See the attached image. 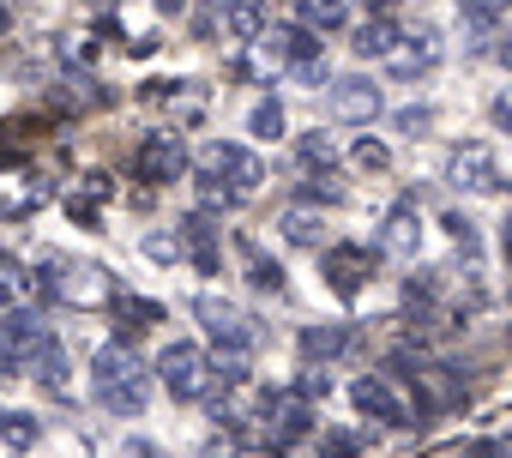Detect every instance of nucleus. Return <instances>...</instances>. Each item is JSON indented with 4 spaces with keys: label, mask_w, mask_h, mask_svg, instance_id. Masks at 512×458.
I'll list each match as a JSON object with an SVG mask.
<instances>
[{
    "label": "nucleus",
    "mask_w": 512,
    "mask_h": 458,
    "mask_svg": "<svg viewBox=\"0 0 512 458\" xmlns=\"http://www.w3.org/2000/svg\"><path fill=\"white\" fill-rule=\"evenodd\" d=\"M91 386L109 416H139L151 404V368L133 356V344H103L91 362Z\"/></svg>",
    "instance_id": "nucleus-1"
},
{
    "label": "nucleus",
    "mask_w": 512,
    "mask_h": 458,
    "mask_svg": "<svg viewBox=\"0 0 512 458\" xmlns=\"http://www.w3.org/2000/svg\"><path fill=\"white\" fill-rule=\"evenodd\" d=\"M199 181H211V187H223V193L247 199V193H260L266 163L253 157L247 145H235V139H211V145L199 151Z\"/></svg>",
    "instance_id": "nucleus-2"
},
{
    "label": "nucleus",
    "mask_w": 512,
    "mask_h": 458,
    "mask_svg": "<svg viewBox=\"0 0 512 458\" xmlns=\"http://www.w3.org/2000/svg\"><path fill=\"white\" fill-rule=\"evenodd\" d=\"M193 314H199V326H205V338L223 350V362H247L253 350H260V326H253L235 302H217V296H199L193 302Z\"/></svg>",
    "instance_id": "nucleus-3"
},
{
    "label": "nucleus",
    "mask_w": 512,
    "mask_h": 458,
    "mask_svg": "<svg viewBox=\"0 0 512 458\" xmlns=\"http://www.w3.org/2000/svg\"><path fill=\"white\" fill-rule=\"evenodd\" d=\"M157 380H163V392L169 398H181V404H193V398H205L211 386H217V368H211V356L199 350V344H169L163 356H157Z\"/></svg>",
    "instance_id": "nucleus-4"
},
{
    "label": "nucleus",
    "mask_w": 512,
    "mask_h": 458,
    "mask_svg": "<svg viewBox=\"0 0 512 458\" xmlns=\"http://www.w3.org/2000/svg\"><path fill=\"white\" fill-rule=\"evenodd\" d=\"M43 344H49L43 314L7 308V326H0V368H7V374H31V362L43 356Z\"/></svg>",
    "instance_id": "nucleus-5"
},
{
    "label": "nucleus",
    "mask_w": 512,
    "mask_h": 458,
    "mask_svg": "<svg viewBox=\"0 0 512 458\" xmlns=\"http://www.w3.org/2000/svg\"><path fill=\"white\" fill-rule=\"evenodd\" d=\"M133 175H139L145 187L181 181V175H187V145H181V133H145L139 151H133Z\"/></svg>",
    "instance_id": "nucleus-6"
},
{
    "label": "nucleus",
    "mask_w": 512,
    "mask_h": 458,
    "mask_svg": "<svg viewBox=\"0 0 512 458\" xmlns=\"http://www.w3.org/2000/svg\"><path fill=\"white\" fill-rule=\"evenodd\" d=\"M350 398L368 422H386V428H410V416H416V404L392 386V374H356Z\"/></svg>",
    "instance_id": "nucleus-7"
},
{
    "label": "nucleus",
    "mask_w": 512,
    "mask_h": 458,
    "mask_svg": "<svg viewBox=\"0 0 512 458\" xmlns=\"http://www.w3.org/2000/svg\"><path fill=\"white\" fill-rule=\"evenodd\" d=\"M446 175H452V187H464V193H506V175H500V163H494V151H488L482 139L452 145Z\"/></svg>",
    "instance_id": "nucleus-8"
},
{
    "label": "nucleus",
    "mask_w": 512,
    "mask_h": 458,
    "mask_svg": "<svg viewBox=\"0 0 512 458\" xmlns=\"http://www.w3.org/2000/svg\"><path fill=\"white\" fill-rule=\"evenodd\" d=\"M314 434V398L302 392H266V440L272 446H302Z\"/></svg>",
    "instance_id": "nucleus-9"
},
{
    "label": "nucleus",
    "mask_w": 512,
    "mask_h": 458,
    "mask_svg": "<svg viewBox=\"0 0 512 458\" xmlns=\"http://www.w3.org/2000/svg\"><path fill=\"white\" fill-rule=\"evenodd\" d=\"M43 290L61 296V302H79V308L109 302V278H103L97 266H67V260H49V266H43Z\"/></svg>",
    "instance_id": "nucleus-10"
},
{
    "label": "nucleus",
    "mask_w": 512,
    "mask_h": 458,
    "mask_svg": "<svg viewBox=\"0 0 512 458\" xmlns=\"http://www.w3.org/2000/svg\"><path fill=\"white\" fill-rule=\"evenodd\" d=\"M320 272H326V284L344 296V302H356L362 290H368V272H374V254L362 248V242H338V248H326L320 254Z\"/></svg>",
    "instance_id": "nucleus-11"
},
{
    "label": "nucleus",
    "mask_w": 512,
    "mask_h": 458,
    "mask_svg": "<svg viewBox=\"0 0 512 458\" xmlns=\"http://www.w3.org/2000/svg\"><path fill=\"white\" fill-rule=\"evenodd\" d=\"M440 61H446V43H440V31H434V25H416V31H404L398 55H392L386 67H392V73L410 85V79H428Z\"/></svg>",
    "instance_id": "nucleus-12"
},
{
    "label": "nucleus",
    "mask_w": 512,
    "mask_h": 458,
    "mask_svg": "<svg viewBox=\"0 0 512 458\" xmlns=\"http://www.w3.org/2000/svg\"><path fill=\"white\" fill-rule=\"evenodd\" d=\"M380 109H386V97H380V85H374L368 73H344V79H332V115H338V121L368 127Z\"/></svg>",
    "instance_id": "nucleus-13"
},
{
    "label": "nucleus",
    "mask_w": 512,
    "mask_h": 458,
    "mask_svg": "<svg viewBox=\"0 0 512 458\" xmlns=\"http://www.w3.org/2000/svg\"><path fill=\"white\" fill-rule=\"evenodd\" d=\"M380 248L386 254H398V260H410L416 248H422V211L404 199V205H392L386 217H380Z\"/></svg>",
    "instance_id": "nucleus-14"
},
{
    "label": "nucleus",
    "mask_w": 512,
    "mask_h": 458,
    "mask_svg": "<svg viewBox=\"0 0 512 458\" xmlns=\"http://www.w3.org/2000/svg\"><path fill=\"white\" fill-rule=\"evenodd\" d=\"M398 43H404V31H398L392 13H368V19L356 25V37H350V49H356L362 61H392Z\"/></svg>",
    "instance_id": "nucleus-15"
},
{
    "label": "nucleus",
    "mask_w": 512,
    "mask_h": 458,
    "mask_svg": "<svg viewBox=\"0 0 512 458\" xmlns=\"http://www.w3.org/2000/svg\"><path fill=\"white\" fill-rule=\"evenodd\" d=\"M296 350H302L308 362H332V356L356 350V332H350V326H302V332H296Z\"/></svg>",
    "instance_id": "nucleus-16"
},
{
    "label": "nucleus",
    "mask_w": 512,
    "mask_h": 458,
    "mask_svg": "<svg viewBox=\"0 0 512 458\" xmlns=\"http://www.w3.org/2000/svg\"><path fill=\"white\" fill-rule=\"evenodd\" d=\"M235 254H241V266H247V284H253V290H266V296H278V290H284V266H278L260 242H253V236H241V242H235Z\"/></svg>",
    "instance_id": "nucleus-17"
},
{
    "label": "nucleus",
    "mask_w": 512,
    "mask_h": 458,
    "mask_svg": "<svg viewBox=\"0 0 512 458\" xmlns=\"http://www.w3.org/2000/svg\"><path fill=\"white\" fill-rule=\"evenodd\" d=\"M223 31L235 43H260L266 37V0H223Z\"/></svg>",
    "instance_id": "nucleus-18"
},
{
    "label": "nucleus",
    "mask_w": 512,
    "mask_h": 458,
    "mask_svg": "<svg viewBox=\"0 0 512 458\" xmlns=\"http://www.w3.org/2000/svg\"><path fill=\"white\" fill-rule=\"evenodd\" d=\"M278 236H284L290 248H320V242H326V217H320L314 205H290V211L278 217Z\"/></svg>",
    "instance_id": "nucleus-19"
},
{
    "label": "nucleus",
    "mask_w": 512,
    "mask_h": 458,
    "mask_svg": "<svg viewBox=\"0 0 512 458\" xmlns=\"http://www.w3.org/2000/svg\"><path fill=\"white\" fill-rule=\"evenodd\" d=\"M181 242H187V260H193L199 272H217L223 248H217V229H211L205 217H187V223H181Z\"/></svg>",
    "instance_id": "nucleus-20"
},
{
    "label": "nucleus",
    "mask_w": 512,
    "mask_h": 458,
    "mask_svg": "<svg viewBox=\"0 0 512 458\" xmlns=\"http://www.w3.org/2000/svg\"><path fill=\"white\" fill-rule=\"evenodd\" d=\"M458 25L470 43H488V37H500V7L494 0H458Z\"/></svg>",
    "instance_id": "nucleus-21"
},
{
    "label": "nucleus",
    "mask_w": 512,
    "mask_h": 458,
    "mask_svg": "<svg viewBox=\"0 0 512 458\" xmlns=\"http://www.w3.org/2000/svg\"><path fill=\"white\" fill-rule=\"evenodd\" d=\"M296 13L308 31H344L350 25V0H296Z\"/></svg>",
    "instance_id": "nucleus-22"
},
{
    "label": "nucleus",
    "mask_w": 512,
    "mask_h": 458,
    "mask_svg": "<svg viewBox=\"0 0 512 458\" xmlns=\"http://www.w3.org/2000/svg\"><path fill=\"white\" fill-rule=\"evenodd\" d=\"M0 446L31 452V446H37V416H25V410H0Z\"/></svg>",
    "instance_id": "nucleus-23"
},
{
    "label": "nucleus",
    "mask_w": 512,
    "mask_h": 458,
    "mask_svg": "<svg viewBox=\"0 0 512 458\" xmlns=\"http://www.w3.org/2000/svg\"><path fill=\"white\" fill-rule=\"evenodd\" d=\"M296 157H302V169L314 175V169H332L338 145H332V133H320V127H314V133H302V139H296Z\"/></svg>",
    "instance_id": "nucleus-24"
},
{
    "label": "nucleus",
    "mask_w": 512,
    "mask_h": 458,
    "mask_svg": "<svg viewBox=\"0 0 512 458\" xmlns=\"http://www.w3.org/2000/svg\"><path fill=\"white\" fill-rule=\"evenodd\" d=\"M31 374H37V380H43L49 392H67V350H61V344L49 338V344H43V356L31 362Z\"/></svg>",
    "instance_id": "nucleus-25"
},
{
    "label": "nucleus",
    "mask_w": 512,
    "mask_h": 458,
    "mask_svg": "<svg viewBox=\"0 0 512 458\" xmlns=\"http://www.w3.org/2000/svg\"><path fill=\"white\" fill-rule=\"evenodd\" d=\"M247 133L253 139H284V109L272 97H260V103H253V115H247Z\"/></svg>",
    "instance_id": "nucleus-26"
},
{
    "label": "nucleus",
    "mask_w": 512,
    "mask_h": 458,
    "mask_svg": "<svg viewBox=\"0 0 512 458\" xmlns=\"http://www.w3.org/2000/svg\"><path fill=\"white\" fill-rule=\"evenodd\" d=\"M25 284H31V272H25V266H19L13 254H0V308H19Z\"/></svg>",
    "instance_id": "nucleus-27"
},
{
    "label": "nucleus",
    "mask_w": 512,
    "mask_h": 458,
    "mask_svg": "<svg viewBox=\"0 0 512 458\" xmlns=\"http://www.w3.org/2000/svg\"><path fill=\"white\" fill-rule=\"evenodd\" d=\"M350 163H356V169H368V175H386V169H392V151H386L380 139H368V133H362V139L350 145Z\"/></svg>",
    "instance_id": "nucleus-28"
},
{
    "label": "nucleus",
    "mask_w": 512,
    "mask_h": 458,
    "mask_svg": "<svg viewBox=\"0 0 512 458\" xmlns=\"http://www.w3.org/2000/svg\"><path fill=\"white\" fill-rule=\"evenodd\" d=\"M314 199H320V205L344 199V187H338V175H332V169H314V175L302 181V205H314Z\"/></svg>",
    "instance_id": "nucleus-29"
},
{
    "label": "nucleus",
    "mask_w": 512,
    "mask_h": 458,
    "mask_svg": "<svg viewBox=\"0 0 512 458\" xmlns=\"http://www.w3.org/2000/svg\"><path fill=\"white\" fill-rule=\"evenodd\" d=\"M350 452H362V434H356V428H332V434H320V458H350Z\"/></svg>",
    "instance_id": "nucleus-30"
},
{
    "label": "nucleus",
    "mask_w": 512,
    "mask_h": 458,
    "mask_svg": "<svg viewBox=\"0 0 512 458\" xmlns=\"http://www.w3.org/2000/svg\"><path fill=\"white\" fill-rule=\"evenodd\" d=\"M145 254H151V260H187L181 229H175V236H145Z\"/></svg>",
    "instance_id": "nucleus-31"
},
{
    "label": "nucleus",
    "mask_w": 512,
    "mask_h": 458,
    "mask_svg": "<svg viewBox=\"0 0 512 458\" xmlns=\"http://www.w3.org/2000/svg\"><path fill=\"white\" fill-rule=\"evenodd\" d=\"M290 79H302V85H332V73H326V55H320V61H302V67H290Z\"/></svg>",
    "instance_id": "nucleus-32"
},
{
    "label": "nucleus",
    "mask_w": 512,
    "mask_h": 458,
    "mask_svg": "<svg viewBox=\"0 0 512 458\" xmlns=\"http://www.w3.org/2000/svg\"><path fill=\"white\" fill-rule=\"evenodd\" d=\"M296 392H302V398H326V392H332V380H326V368H308V374L296 380Z\"/></svg>",
    "instance_id": "nucleus-33"
},
{
    "label": "nucleus",
    "mask_w": 512,
    "mask_h": 458,
    "mask_svg": "<svg viewBox=\"0 0 512 458\" xmlns=\"http://www.w3.org/2000/svg\"><path fill=\"white\" fill-rule=\"evenodd\" d=\"M488 115H494V127H500V133H512V85H506V91H494Z\"/></svg>",
    "instance_id": "nucleus-34"
},
{
    "label": "nucleus",
    "mask_w": 512,
    "mask_h": 458,
    "mask_svg": "<svg viewBox=\"0 0 512 458\" xmlns=\"http://www.w3.org/2000/svg\"><path fill=\"white\" fill-rule=\"evenodd\" d=\"M428 121H434V109H398V133H410V139H416Z\"/></svg>",
    "instance_id": "nucleus-35"
},
{
    "label": "nucleus",
    "mask_w": 512,
    "mask_h": 458,
    "mask_svg": "<svg viewBox=\"0 0 512 458\" xmlns=\"http://www.w3.org/2000/svg\"><path fill=\"white\" fill-rule=\"evenodd\" d=\"M470 458H512V446L506 440H482V446H470Z\"/></svg>",
    "instance_id": "nucleus-36"
},
{
    "label": "nucleus",
    "mask_w": 512,
    "mask_h": 458,
    "mask_svg": "<svg viewBox=\"0 0 512 458\" xmlns=\"http://www.w3.org/2000/svg\"><path fill=\"white\" fill-rule=\"evenodd\" d=\"M494 61H500L506 73H512V31H500V43H494Z\"/></svg>",
    "instance_id": "nucleus-37"
},
{
    "label": "nucleus",
    "mask_w": 512,
    "mask_h": 458,
    "mask_svg": "<svg viewBox=\"0 0 512 458\" xmlns=\"http://www.w3.org/2000/svg\"><path fill=\"white\" fill-rule=\"evenodd\" d=\"M127 458H163L157 446H145V440H127Z\"/></svg>",
    "instance_id": "nucleus-38"
},
{
    "label": "nucleus",
    "mask_w": 512,
    "mask_h": 458,
    "mask_svg": "<svg viewBox=\"0 0 512 458\" xmlns=\"http://www.w3.org/2000/svg\"><path fill=\"white\" fill-rule=\"evenodd\" d=\"M404 0H368V13H398Z\"/></svg>",
    "instance_id": "nucleus-39"
},
{
    "label": "nucleus",
    "mask_w": 512,
    "mask_h": 458,
    "mask_svg": "<svg viewBox=\"0 0 512 458\" xmlns=\"http://www.w3.org/2000/svg\"><path fill=\"white\" fill-rule=\"evenodd\" d=\"M199 458H241V452H235V446H205Z\"/></svg>",
    "instance_id": "nucleus-40"
},
{
    "label": "nucleus",
    "mask_w": 512,
    "mask_h": 458,
    "mask_svg": "<svg viewBox=\"0 0 512 458\" xmlns=\"http://www.w3.org/2000/svg\"><path fill=\"white\" fill-rule=\"evenodd\" d=\"M157 13H187V0H157Z\"/></svg>",
    "instance_id": "nucleus-41"
},
{
    "label": "nucleus",
    "mask_w": 512,
    "mask_h": 458,
    "mask_svg": "<svg viewBox=\"0 0 512 458\" xmlns=\"http://www.w3.org/2000/svg\"><path fill=\"white\" fill-rule=\"evenodd\" d=\"M500 248H506V260H512V217H506V236H500Z\"/></svg>",
    "instance_id": "nucleus-42"
},
{
    "label": "nucleus",
    "mask_w": 512,
    "mask_h": 458,
    "mask_svg": "<svg viewBox=\"0 0 512 458\" xmlns=\"http://www.w3.org/2000/svg\"><path fill=\"white\" fill-rule=\"evenodd\" d=\"M0 37H7V7H0Z\"/></svg>",
    "instance_id": "nucleus-43"
},
{
    "label": "nucleus",
    "mask_w": 512,
    "mask_h": 458,
    "mask_svg": "<svg viewBox=\"0 0 512 458\" xmlns=\"http://www.w3.org/2000/svg\"><path fill=\"white\" fill-rule=\"evenodd\" d=\"M0 380H7V368H0Z\"/></svg>",
    "instance_id": "nucleus-44"
},
{
    "label": "nucleus",
    "mask_w": 512,
    "mask_h": 458,
    "mask_svg": "<svg viewBox=\"0 0 512 458\" xmlns=\"http://www.w3.org/2000/svg\"><path fill=\"white\" fill-rule=\"evenodd\" d=\"M440 458H446V452H440Z\"/></svg>",
    "instance_id": "nucleus-45"
}]
</instances>
